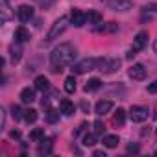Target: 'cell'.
I'll return each mask as SVG.
<instances>
[{
	"instance_id": "cell-1",
	"label": "cell",
	"mask_w": 157,
	"mask_h": 157,
	"mask_svg": "<svg viewBox=\"0 0 157 157\" xmlns=\"http://www.w3.org/2000/svg\"><path fill=\"white\" fill-rule=\"evenodd\" d=\"M76 59V48L70 44V43H65V44H59L52 50L50 54V61H52V70L54 72H61L63 67L70 65L72 61Z\"/></svg>"
},
{
	"instance_id": "cell-2",
	"label": "cell",
	"mask_w": 157,
	"mask_h": 157,
	"mask_svg": "<svg viewBox=\"0 0 157 157\" xmlns=\"http://www.w3.org/2000/svg\"><path fill=\"white\" fill-rule=\"evenodd\" d=\"M67 26H68V19H67V17H59V19L52 24V28H50V32H48V41L57 39V37L67 30Z\"/></svg>"
},
{
	"instance_id": "cell-3",
	"label": "cell",
	"mask_w": 157,
	"mask_h": 157,
	"mask_svg": "<svg viewBox=\"0 0 157 157\" xmlns=\"http://www.w3.org/2000/svg\"><path fill=\"white\" fill-rule=\"evenodd\" d=\"M94 68H98V59H94V57H87V59L76 63V65L72 67V70H74L76 74H85V72L94 70Z\"/></svg>"
},
{
	"instance_id": "cell-4",
	"label": "cell",
	"mask_w": 157,
	"mask_h": 157,
	"mask_svg": "<svg viewBox=\"0 0 157 157\" xmlns=\"http://www.w3.org/2000/svg\"><path fill=\"white\" fill-rule=\"evenodd\" d=\"M98 68L105 74H111L115 72L117 68H120V61L118 59H109V57H104V59H98Z\"/></svg>"
},
{
	"instance_id": "cell-5",
	"label": "cell",
	"mask_w": 157,
	"mask_h": 157,
	"mask_svg": "<svg viewBox=\"0 0 157 157\" xmlns=\"http://www.w3.org/2000/svg\"><path fill=\"white\" fill-rule=\"evenodd\" d=\"M129 118H131L133 122H144V120L148 118V109L142 107V105H133V107L129 109Z\"/></svg>"
},
{
	"instance_id": "cell-6",
	"label": "cell",
	"mask_w": 157,
	"mask_h": 157,
	"mask_svg": "<svg viewBox=\"0 0 157 157\" xmlns=\"http://www.w3.org/2000/svg\"><path fill=\"white\" fill-rule=\"evenodd\" d=\"M70 22H72V26H76V28H82V26L87 22V13H83L82 10H72V13H70Z\"/></svg>"
},
{
	"instance_id": "cell-7",
	"label": "cell",
	"mask_w": 157,
	"mask_h": 157,
	"mask_svg": "<svg viewBox=\"0 0 157 157\" xmlns=\"http://www.w3.org/2000/svg\"><path fill=\"white\" fill-rule=\"evenodd\" d=\"M128 74H129V78L131 80H137V82H140V80H144L146 78V68L142 67V65H133L129 70H128Z\"/></svg>"
},
{
	"instance_id": "cell-8",
	"label": "cell",
	"mask_w": 157,
	"mask_h": 157,
	"mask_svg": "<svg viewBox=\"0 0 157 157\" xmlns=\"http://www.w3.org/2000/svg\"><path fill=\"white\" fill-rule=\"evenodd\" d=\"M107 4L117 11H129L133 8L131 0H107Z\"/></svg>"
},
{
	"instance_id": "cell-9",
	"label": "cell",
	"mask_w": 157,
	"mask_h": 157,
	"mask_svg": "<svg viewBox=\"0 0 157 157\" xmlns=\"http://www.w3.org/2000/svg\"><path fill=\"white\" fill-rule=\"evenodd\" d=\"M17 17H19V21L21 22H28L32 17H33V8L32 6H21L19 10H17Z\"/></svg>"
},
{
	"instance_id": "cell-10",
	"label": "cell",
	"mask_w": 157,
	"mask_h": 157,
	"mask_svg": "<svg viewBox=\"0 0 157 157\" xmlns=\"http://www.w3.org/2000/svg\"><path fill=\"white\" fill-rule=\"evenodd\" d=\"M146 43H148V32H139L135 35V39H133V48L139 52V50H142L146 46Z\"/></svg>"
},
{
	"instance_id": "cell-11",
	"label": "cell",
	"mask_w": 157,
	"mask_h": 157,
	"mask_svg": "<svg viewBox=\"0 0 157 157\" xmlns=\"http://www.w3.org/2000/svg\"><path fill=\"white\" fill-rule=\"evenodd\" d=\"M113 109V104H111V100H100L98 104H96V107H94V111H96V115H105V113H109Z\"/></svg>"
},
{
	"instance_id": "cell-12",
	"label": "cell",
	"mask_w": 157,
	"mask_h": 157,
	"mask_svg": "<svg viewBox=\"0 0 157 157\" xmlns=\"http://www.w3.org/2000/svg\"><path fill=\"white\" fill-rule=\"evenodd\" d=\"M10 54H11V61H13V63L21 61V57H22V48H21V43H19V41L10 46Z\"/></svg>"
},
{
	"instance_id": "cell-13",
	"label": "cell",
	"mask_w": 157,
	"mask_h": 157,
	"mask_svg": "<svg viewBox=\"0 0 157 157\" xmlns=\"http://www.w3.org/2000/svg\"><path fill=\"white\" fill-rule=\"evenodd\" d=\"M21 102H22V104H32V102H35V91L30 89V87L22 89V91H21Z\"/></svg>"
},
{
	"instance_id": "cell-14",
	"label": "cell",
	"mask_w": 157,
	"mask_h": 157,
	"mask_svg": "<svg viewBox=\"0 0 157 157\" xmlns=\"http://www.w3.org/2000/svg\"><path fill=\"white\" fill-rule=\"evenodd\" d=\"M59 107H61V113H63V115H72V113L76 111L74 104H72L68 98H63V100L59 102Z\"/></svg>"
},
{
	"instance_id": "cell-15",
	"label": "cell",
	"mask_w": 157,
	"mask_h": 157,
	"mask_svg": "<svg viewBox=\"0 0 157 157\" xmlns=\"http://www.w3.org/2000/svg\"><path fill=\"white\" fill-rule=\"evenodd\" d=\"M37 151H39V155H50L52 153V139H43Z\"/></svg>"
},
{
	"instance_id": "cell-16",
	"label": "cell",
	"mask_w": 157,
	"mask_h": 157,
	"mask_svg": "<svg viewBox=\"0 0 157 157\" xmlns=\"http://www.w3.org/2000/svg\"><path fill=\"white\" fill-rule=\"evenodd\" d=\"M35 89L37 91H48L50 89V82H48V78H44V76H37L35 78Z\"/></svg>"
},
{
	"instance_id": "cell-17",
	"label": "cell",
	"mask_w": 157,
	"mask_h": 157,
	"mask_svg": "<svg viewBox=\"0 0 157 157\" xmlns=\"http://www.w3.org/2000/svg\"><path fill=\"white\" fill-rule=\"evenodd\" d=\"M28 39H30V32H28L26 28L21 26V28L15 30V41H19V43H26Z\"/></svg>"
},
{
	"instance_id": "cell-18",
	"label": "cell",
	"mask_w": 157,
	"mask_h": 157,
	"mask_svg": "<svg viewBox=\"0 0 157 157\" xmlns=\"http://www.w3.org/2000/svg\"><path fill=\"white\" fill-rule=\"evenodd\" d=\"M100 85H102V82L98 80V78H91V80L85 83V93H93V91H98L100 89Z\"/></svg>"
},
{
	"instance_id": "cell-19",
	"label": "cell",
	"mask_w": 157,
	"mask_h": 157,
	"mask_svg": "<svg viewBox=\"0 0 157 157\" xmlns=\"http://www.w3.org/2000/svg\"><path fill=\"white\" fill-rule=\"evenodd\" d=\"M102 15L98 13V11H94V10H89V13H87V21H89V24H100L102 22Z\"/></svg>"
},
{
	"instance_id": "cell-20",
	"label": "cell",
	"mask_w": 157,
	"mask_h": 157,
	"mask_svg": "<svg viewBox=\"0 0 157 157\" xmlns=\"http://www.w3.org/2000/svg\"><path fill=\"white\" fill-rule=\"evenodd\" d=\"M113 120H115V124H124L126 122V111L122 109V107H118L117 111H115V117H113Z\"/></svg>"
},
{
	"instance_id": "cell-21",
	"label": "cell",
	"mask_w": 157,
	"mask_h": 157,
	"mask_svg": "<svg viewBox=\"0 0 157 157\" xmlns=\"http://www.w3.org/2000/svg\"><path fill=\"white\" fill-rule=\"evenodd\" d=\"M118 144V137L117 135H105L104 137V146L105 148H115Z\"/></svg>"
},
{
	"instance_id": "cell-22",
	"label": "cell",
	"mask_w": 157,
	"mask_h": 157,
	"mask_svg": "<svg viewBox=\"0 0 157 157\" xmlns=\"http://www.w3.org/2000/svg\"><path fill=\"white\" fill-rule=\"evenodd\" d=\"M65 91L67 93H74L76 91V78L74 76H68L65 80Z\"/></svg>"
},
{
	"instance_id": "cell-23",
	"label": "cell",
	"mask_w": 157,
	"mask_h": 157,
	"mask_svg": "<svg viewBox=\"0 0 157 157\" xmlns=\"http://www.w3.org/2000/svg\"><path fill=\"white\" fill-rule=\"evenodd\" d=\"M30 139H32V140H37V142H41V140L44 139V129H41V128L33 129V131L30 133Z\"/></svg>"
},
{
	"instance_id": "cell-24",
	"label": "cell",
	"mask_w": 157,
	"mask_h": 157,
	"mask_svg": "<svg viewBox=\"0 0 157 157\" xmlns=\"http://www.w3.org/2000/svg\"><path fill=\"white\" fill-rule=\"evenodd\" d=\"M37 117H39V115H37L35 109H26V111H24V120H26V122H35Z\"/></svg>"
},
{
	"instance_id": "cell-25",
	"label": "cell",
	"mask_w": 157,
	"mask_h": 157,
	"mask_svg": "<svg viewBox=\"0 0 157 157\" xmlns=\"http://www.w3.org/2000/svg\"><path fill=\"white\" fill-rule=\"evenodd\" d=\"M57 118H59V113H57L56 109H48V111H46V120H48L50 124L57 122Z\"/></svg>"
},
{
	"instance_id": "cell-26",
	"label": "cell",
	"mask_w": 157,
	"mask_h": 157,
	"mask_svg": "<svg viewBox=\"0 0 157 157\" xmlns=\"http://www.w3.org/2000/svg\"><path fill=\"white\" fill-rule=\"evenodd\" d=\"M118 30V24L117 22H107L105 26H102V32L104 33H113V32H117Z\"/></svg>"
},
{
	"instance_id": "cell-27",
	"label": "cell",
	"mask_w": 157,
	"mask_h": 157,
	"mask_svg": "<svg viewBox=\"0 0 157 157\" xmlns=\"http://www.w3.org/2000/svg\"><path fill=\"white\" fill-rule=\"evenodd\" d=\"M83 144H85V146H94V144H96V135H94V133H87V135L83 137Z\"/></svg>"
},
{
	"instance_id": "cell-28",
	"label": "cell",
	"mask_w": 157,
	"mask_h": 157,
	"mask_svg": "<svg viewBox=\"0 0 157 157\" xmlns=\"http://www.w3.org/2000/svg\"><path fill=\"white\" fill-rule=\"evenodd\" d=\"M11 115H13V118H24V111L15 104L11 105Z\"/></svg>"
},
{
	"instance_id": "cell-29",
	"label": "cell",
	"mask_w": 157,
	"mask_h": 157,
	"mask_svg": "<svg viewBox=\"0 0 157 157\" xmlns=\"http://www.w3.org/2000/svg\"><path fill=\"white\" fill-rule=\"evenodd\" d=\"M6 2H8V0H2V19H0L2 22H8V21H10V13H8V6H6Z\"/></svg>"
},
{
	"instance_id": "cell-30",
	"label": "cell",
	"mask_w": 157,
	"mask_h": 157,
	"mask_svg": "<svg viewBox=\"0 0 157 157\" xmlns=\"http://www.w3.org/2000/svg\"><path fill=\"white\" fill-rule=\"evenodd\" d=\"M126 150H128V153H139L140 151V146L139 144H128Z\"/></svg>"
},
{
	"instance_id": "cell-31",
	"label": "cell",
	"mask_w": 157,
	"mask_h": 157,
	"mask_svg": "<svg viewBox=\"0 0 157 157\" xmlns=\"http://www.w3.org/2000/svg\"><path fill=\"white\" fill-rule=\"evenodd\" d=\"M94 133H104V124H102L100 120L94 122Z\"/></svg>"
},
{
	"instance_id": "cell-32",
	"label": "cell",
	"mask_w": 157,
	"mask_h": 157,
	"mask_svg": "<svg viewBox=\"0 0 157 157\" xmlns=\"http://www.w3.org/2000/svg\"><path fill=\"white\" fill-rule=\"evenodd\" d=\"M4 126H6V111L0 109V129H2Z\"/></svg>"
},
{
	"instance_id": "cell-33",
	"label": "cell",
	"mask_w": 157,
	"mask_h": 157,
	"mask_svg": "<svg viewBox=\"0 0 157 157\" xmlns=\"http://www.w3.org/2000/svg\"><path fill=\"white\" fill-rule=\"evenodd\" d=\"M148 91H150L151 94H157V82H153V83H150V85H148Z\"/></svg>"
},
{
	"instance_id": "cell-34",
	"label": "cell",
	"mask_w": 157,
	"mask_h": 157,
	"mask_svg": "<svg viewBox=\"0 0 157 157\" xmlns=\"http://www.w3.org/2000/svg\"><path fill=\"white\" fill-rule=\"evenodd\" d=\"M135 56H137V50H135V48H131V50L128 52V56H126V57H128V59H131V57H135Z\"/></svg>"
},
{
	"instance_id": "cell-35",
	"label": "cell",
	"mask_w": 157,
	"mask_h": 157,
	"mask_svg": "<svg viewBox=\"0 0 157 157\" xmlns=\"http://www.w3.org/2000/svg\"><path fill=\"white\" fill-rule=\"evenodd\" d=\"M10 135H11V139H19V137H21V133H19L17 129H13V131H11Z\"/></svg>"
},
{
	"instance_id": "cell-36",
	"label": "cell",
	"mask_w": 157,
	"mask_h": 157,
	"mask_svg": "<svg viewBox=\"0 0 157 157\" xmlns=\"http://www.w3.org/2000/svg\"><path fill=\"white\" fill-rule=\"evenodd\" d=\"M94 157H105V151H102V150H96V151H94Z\"/></svg>"
},
{
	"instance_id": "cell-37",
	"label": "cell",
	"mask_w": 157,
	"mask_h": 157,
	"mask_svg": "<svg viewBox=\"0 0 157 157\" xmlns=\"http://www.w3.org/2000/svg\"><path fill=\"white\" fill-rule=\"evenodd\" d=\"M146 10H151V11H157V4H148Z\"/></svg>"
},
{
	"instance_id": "cell-38",
	"label": "cell",
	"mask_w": 157,
	"mask_h": 157,
	"mask_svg": "<svg viewBox=\"0 0 157 157\" xmlns=\"http://www.w3.org/2000/svg\"><path fill=\"white\" fill-rule=\"evenodd\" d=\"M153 50H155V54H157V39H155V43H153Z\"/></svg>"
},
{
	"instance_id": "cell-39",
	"label": "cell",
	"mask_w": 157,
	"mask_h": 157,
	"mask_svg": "<svg viewBox=\"0 0 157 157\" xmlns=\"http://www.w3.org/2000/svg\"><path fill=\"white\" fill-rule=\"evenodd\" d=\"M35 2H41V0H35Z\"/></svg>"
},
{
	"instance_id": "cell-40",
	"label": "cell",
	"mask_w": 157,
	"mask_h": 157,
	"mask_svg": "<svg viewBox=\"0 0 157 157\" xmlns=\"http://www.w3.org/2000/svg\"><path fill=\"white\" fill-rule=\"evenodd\" d=\"M155 155H157V151H155Z\"/></svg>"
}]
</instances>
